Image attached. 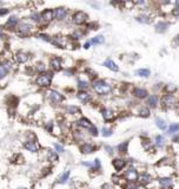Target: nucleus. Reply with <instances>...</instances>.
Listing matches in <instances>:
<instances>
[{"instance_id": "obj_1", "label": "nucleus", "mask_w": 179, "mask_h": 189, "mask_svg": "<svg viewBox=\"0 0 179 189\" xmlns=\"http://www.w3.org/2000/svg\"><path fill=\"white\" fill-rule=\"evenodd\" d=\"M93 90L99 95H107L111 92V86L104 80H95L93 83Z\"/></svg>"}, {"instance_id": "obj_2", "label": "nucleus", "mask_w": 179, "mask_h": 189, "mask_svg": "<svg viewBox=\"0 0 179 189\" xmlns=\"http://www.w3.org/2000/svg\"><path fill=\"white\" fill-rule=\"evenodd\" d=\"M86 20H87V14L81 11L75 12L73 14V17H72V22H73L75 25H81V24H84Z\"/></svg>"}, {"instance_id": "obj_3", "label": "nucleus", "mask_w": 179, "mask_h": 189, "mask_svg": "<svg viewBox=\"0 0 179 189\" xmlns=\"http://www.w3.org/2000/svg\"><path fill=\"white\" fill-rule=\"evenodd\" d=\"M51 75H40L39 77L37 78L35 83L39 85V86H42V88H47L50 86L51 84Z\"/></svg>"}, {"instance_id": "obj_4", "label": "nucleus", "mask_w": 179, "mask_h": 189, "mask_svg": "<svg viewBox=\"0 0 179 189\" xmlns=\"http://www.w3.org/2000/svg\"><path fill=\"white\" fill-rule=\"evenodd\" d=\"M53 17H54V13H53L52 10L48 8V10H45L42 12V14L40 15V19H41V22L44 24H47V22H50L52 20Z\"/></svg>"}, {"instance_id": "obj_5", "label": "nucleus", "mask_w": 179, "mask_h": 189, "mask_svg": "<svg viewBox=\"0 0 179 189\" xmlns=\"http://www.w3.org/2000/svg\"><path fill=\"white\" fill-rule=\"evenodd\" d=\"M53 13H54V18L57 20H63L64 18L66 17V14H67V10L64 8V7H58V8H55V11Z\"/></svg>"}, {"instance_id": "obj_6", "label": "nucleus", "mask_w": 179, "mask_h": 189, "mask_svg": "<svg viewBox=\"0 0 179 189\" xmlns=\"http://www.w3.org/2000/svg\"><path fill=\"white\" fill-rule=\"evenodd\" d=\"M125 177H126L127 181H130V182H134V181H137L138 178V173L136 169H133V168H131V169H128L126 171V174H125Z\"/></svg>"}, {"instance_id": "obj_7", "label": "nucleus", "mask_w": 179, "mask_h": 189, "mask_svg": "<svg viewBox=\"0 0 179 189\" xmlns=\"http://www.w3.org/2000/svg\"><path fill=\"white\" fill-rule=\"evenodd\" d=\"M48 98L52 100V102H60V100H63V96L59 92L52 90V91H48Z\"/></svg>"}, {"instance_id": "obj_8", "label": "nucleus", "mask_w": 179, "mask_h": 189, "mask_svg": "<svg viewBox=\"0 0 179 189\" xmlns=\"http://www.w3.org/2000/svg\"><path fill=\"white\" fill-rule=\"evenodd\" d=\"M24 148L26 149V150H28V151H32V153H37L38 151V145L35 144V142H26L25 144H24Z\"/></svg>"}, {"instance_id": "obj_9", "label": "nucleus", "mask_w": 179, "mask_h": 189, "mask_svg": "<svg viewBox=\"0 0 179 189\" xmlns=\"http://www.w3.org/2000/svg\"><path fill=\"white\" fill-rule=\"evenodd\" d=\"M51 66H52L53 70L58 71L61 69V60L58 58V57H54L53 59H51Z\"/></svg>"}, {"instance_id": "obj_10", "label": "nucleus", "mask_w": 179, "mask_h": 189, "mask_svg": "<svg viewBox=\"0 0 179 189\" xmlns=\"http://www.w3.org/2000/svg\"><path fill=\"white\" fill-rule=\"evenodd\" d=\"M104 65H105L107 69H110V70H112V71H114L117 72L118 70H119V67L117 66V64L112 60V59H106L105 63H104Z\"/></svg>"}, {"instance_id": "obj_11", "label": "nucleus", "mask_w": 179, "mask_h": 189, "mask_svg": "<svg viewBox=\"0 0 179 189\" xmlns=\"http://www.w3.org/2000/svg\"><path fill=\"white\" fill-rule=\"evenodd\" d=\"M31 25H28V24H24V25H21L20 27H19V33L21 35H27V34L31 32Z\"/></svg>"}, {"instance_id": "obj_12", "label": "nucleus", "mask_w": 179, "mask_h": 189, "mask_svg": "<svg viewBox=\"0 0 179 189\" xmlns=\"http://www.w3.org/2000/svg\"><path fill=\"white\" fill-rule=\"evenodd\" d=\"M125 164H126V162L124 160H121V158H116L113 161V167L116 168L117 170H121L123 168L125 167Z\"/></svg>"}, {"instance_id": "obj_13", "label": "nucleus", "mask_w": 179, "mask_h": 189, "mask_svg": "<svg viewBox=\"0 0 179 189\" xmlns=\"http://www.w3.org/2000/svg\"><path fill=\"white\" fill-rule=\"evenodd\" d=\"M103 117L105 118V121H112L114 118V113L110 109H104L103 110Z\"/></svg>"}, {"instance_id": "obj_14", "label": "nucleus", "mask_w": 179, "mask_h": 189, "mask_svg": "<svg viewBox=\"0 0 179 189\" xmlns=\"http://www.w3.org/2000/svg\"><path fill=\"white\" fill-rule=\"evenodd\" d=\"M15 59H17V62L18 63H25V62H27V59H28V57L27 55L25 53V52H18L17 55H15Z\"/></svg>"}, {"instance_id": "obj_15", "label": "nucleus", "mask_w": 179, "mask_h": 189, "mask_svg": "<svg viewBox=\"0 0 179 189\" xmlns=\"http://www.w3.org/2000/svg\"><path fill=\"white\" fill-rule=\"evenodd\" d=\"M80 150H81V153H84V154H90V153H92L93 150H94V147L91 144H83L80 147Z\"/></svg>"}, {"instance_id": "obj_16", "label": "nucleus", "mask_w": 179, "mask_h": 189, "mask_svg": "<svg viewBox=\"0 0 179 189\" xmlns=\"http://www.w3.org/2000/svg\"><path fill=\"white\" fill-rule=\"evenodd\" d=\"M163 103H164L166 106H171V105L174 103V98H173V96H172V95H167V96H165V97H164V100H163Z\"/></svg>"}, {"instance_id": "obj_17", "label": "nucleus", "mask_w": 179, "mask_h": 189, "mask_svg": "<svg viewBox=\"0 0 179 189\" xmlns=\"http://www.w3.org/2000/svg\"><path fill=\"white\" fill-rule=\"evenodd\" d=\"M134 95L138 98H145L148 96V91L144 89H136L134 90Z\"/></svg>"}, {"instance_id": "obj_18", "label": "nucleus", "mask_w": 179, "mask_h": 189, "mask_svg": "<svg viewBox=\"0 0 179 189\" xmlns=\"http://www.w3.org/2000/svg\"><path fill=\"white\" fill-rule=\"evenodd\" d=\"M159 183L163 187H170V186H172V180L169 177H163L159 180Z\"/></svg>"}, {"instance_id": "obj_19", "label": "nucleus", "mask_w": 179, "mask_h": 189, "mask_svg": "<svg viewBox=\"0 0 179 189\" xmlns=\"http://www.w3.org/2000/svg\"><path fill=\"white\" fill-rule=\"evenodd\" d=\"M78 124H79L80 127H83V128H87V129H88V128L92 125V124H91V122H90L87 118H80V120L78 121Z\"/></svg>"}, {"instance_id": "obj_20", "label": "nucleus", "mask_w": 179, "mask_h": 189, "mask_svg": "<svg viewBox=\"0 0 179 189\" xmlns=\"http://www.w3.org/2000/svg\"><path fill=\"white\" fill-rule=\"evenodd\" d=\"M18 24V18L17 17H11L10 19L7 20V22H6V26H8V27H14L15 25Z\"/></svg>"}, {"instance_id": "obj_21", "label": "nucleus", "mask_w": 179, "mask_h": 189, "mask_svg": "<svg viewBox=\"0 0 179 189\" xmlns=\"http://www.w3.org/2000/svg\"><path fill=\"white\" fill-rule=\"evenodd\" d=\"M136 73L140 77H148L150 76V70L148 69H140V70H137Z\"/></svg>"}, {"instance_id": "obj_22", "label": "nucleus", "mask_w": 179, "mask_h": 189, "mask_svg": "<svg viewBox=\"0 0 179 189\" xmlns=\"http://www.w3.org/2000/svg\"><path fill=\"white\" fill-rule=\"evenodd\" d=\"M103 43H104V37H103V35H97V37H94V38L91 40V44H94V45L103 44Z\"/></svg>"}, {"instance_id": "obj_23", "label": "nucleus", "mask_w": 179, "mask_h": 189, "mask_svg": "<svg viewBox=\"0 0 179 189\" xmlns=\"http://www.w3.org/2000/svg\"><path fill=\"white\" fill-rule=\"evenodd\" d=\"M179 131V123H174V124H171L169 128V130H167V133H174Z\"/></svg>"}, {"instance_id": "obj_24", "label": "nucleus", "mask_w": 179, "mask_h": 189, "mask_svg": "<svg viewBox=\"0 0 179 189\" xmlns=\"http://www.w3.org/2000/svg\"><path fill=\"white\" fill-rule=\"evenodd\" d=\"M139 181H140L143 184H146V183H148V182L151 181V176H150L148 174H143V175L139 177Z\"/></svg>"}, {"instance_id": "obj_25", "label": "nucleus", "mask_w": 179, "mask_h": 189, "mask_svg": "<svg viewBox=\"0 0 179 189\" xmlns=\"http://www.w3.org/2000/svg\"><path fill=\"white\" fill-rule=\"evenodd\" d=\"M156 29H157L158 32H164L167 29V24L166 22H159V24L156 25Z\"/></svg>"}, {"instance_id": "obj_26", "label": "nucleus", "mask_w": 179, "mask_h": 189, "mask_svg": "<svg viewBox=\"0 0 179 189\" xmlns=\"http://www.w3.org/2000/svg\"><path fill=\"white\" fill-rule=\"evenodd\" d=\"M78 98L81 100V102H87V100H90V95L88 93H86V92H79V95H78Z\"/></svg>"}, {"instance_id": "obj_27", "label": "nucleus", "mask_w": 179, "mask_h": 189, "mask_svg": "<svg viewBox=\"0 0 179 189\" xmlns=\"http://www.w3.org/2000/svg\"><path fill=\"white\" fill-rule=\"evenodd\" d=\"M68 176H70V171L64 173L63 175H60V177H59V180H58V182H60V183H65V182L68 180Z\"/></svg>"}, {"instance_id": "obj_28", "label": "nucleus", "mask_w": 179, "mask_h": 189, "mask_svg": "<svg viewBox=\"0 0 179 189\" xmlns=\"http://www.w3.org/2000/svg\"><path fill=\"white\" fill-rule=\"evenodd\" d=\"M148 102V104H150L151 106H153V108H154V106L157 105V102H158V100H157V97H156V96H150Z\"/></svg>"}, {"instance_id": "obj_29", "label": "nucleus", "mask_w": 179, "mask_h": 189, "mask_svg": "<svg viewBox=\"0 0 179 189\" xmlns=\"http://www.w3.org/2000/svg\"><path fill=\"white\" fill-rule=\"evenodd\" d=\"M156 124H157V127H158L159 129H161V130H164V129L166 128L165 122H164L163 120H160V118H156Z\"/></svg>"}, {"instance_id": "obj_30", "label": "nucleus", "mask_w": 179, "mask_h": 189, "mask_svg": "<svg viewBox=\"0 0 179 189\" xmlns=\"http://www.w3.org/2000/svg\"><path fill=\"white\" fill-rule=\"evenodd\" d=\"M78 88L80 90H86L88 88V83H87V82H84V80H79V82H78Z\"/></svg>"}, {"instance_id": "obj_31", "label": "nucleus", "mask_w": 179, "mask_h": 189, "mask_svg": "<svg viewBox=\"0 0 179 189\" xmlns=\"http://www.w3.org/2000/svg\"><path fill=\"white\" fill-rule=\"evenodd\" d=\"M127 145H128V143H127V142H124V143L119 144V145H118V150H119L120 153H126V151H127Z\"/></svg>"}, {"instance_id": "obj_32", "label": "nucleus", "mask_w": 179, "mask_h": 189, "mask_svg": "<svg viewBox=\"0 0 179 189\" xmlns=\"http://www.w3.org/2000/svg\"><path fill=\"white\" fill-rule=\"evenodd\" d=\"M164 137L163 136H157L156 137V144L158 145V147H163L164 145Z\"/></svg>"}, {"instance_id": "obj_33", "label": "nucleus", "mask_w": 179, "mask_h": 189, "mask_svg": "<svg viewBox=\"0 0 179 189\" xmlns=\"http://www.w3.org/2000/svg\"><path fill=\"white\" fill-rule=\"evenodd\" d=\"M48 158H50V161H53V162H57V161H58V156L55 155V153H54V151H50V154H48Z\"/></svg>"}, {"instance_id": "obj_34", "label": "nucleus", "mask_w": 179, "mask_h": 189, "mask_svg": "<svg viewBox=\"0 0 179 189\" xmlns=\"http://www.w3.org/2000/svg\"><path fill=\"white\" fill-rule=\"evenodd\" d=\"M7 72H8V71H7L5 67L2 66V65H0V78L5 77V76L7 75Z\"/></svg>"}, {"instance_id": "obj_35", "label": "nucleus", "mask_w": 179, "mask_h": 189, "mask_svg": "<svg viewBox=\"0 0 179 189\" xmlns=\"http://www.w3.org/2000/svg\"><path fill=\"white\" fill-rule=\"evenodd\" d=\"M112 135V130L111 129H107V128H103V136L105 137H108Z\"/></svg>"}, {"instance_id": "obj_36", "label": "nucleus", "mask_w": 179, "mask_h": 189, "mask_svg": "<svg viewBox=\"0 0 179 189\" xmlns=\"http://www.w3.org/2000/svg\"><path fill=\"white\" fill-rule=\"evenodd\" d=\"M148 113H150V111H148V109H146V108H144V109L140 110V116H143V117H148Z\"/></svg>"}, {"instance_id": "obj_37", "label": "nucleus", "mask_w": 179, "mask_h": 189, "mask_svg": "<svg viewBox=\"0 0 179 189\" xmlns=\"http://www.w3.org/2000/svg\"><path fill=\"white\" fill-rule=\"evenodd\" d=\"M31 18H32V20H34V22H39V19H40V15H39L37 12H34V13H32Z\"/></svg>"}, {"instance_id": "obj_38", "label": "nucleus", "mask_w": 179, "mask_h": 189, "mask_svg": "<svg viewBox=\"0 0 179 189\" xmlns=\"http://www.w3.org/2000/svg\"><path fill=\"white\" fill-rule=\"evenodd\" d=\"M81 35H83V33H81L80 31H74L73 34H72V38H74V39H79Z\"/></svg>"}, {"instance_id": "obj_39", "label": "nucleus", "mask_w": 179, "mask_h": 189, "mask_svg": "<svg viewBox=\"0 0 179 189\" xmlns=\"http://www.w3.org/2000/svg\"><path fill=\"white\" fill-rule=\"evenodd\" d=\"M88 130H90V133H92L93 136H97V133H98V131H97V128H95V127H93V125H91V127L88 128Z\"/></svg>"}, {"instance_id": "obj_40", "label": "nucleus", "mask_w": 179, "mask_h": 189, "mask_svg": "<svg viewBox=\"0 0 179 189\" xmlns=\"http://www.w3.org/2000/svg\"><path fill=\"white\" fill-rule=\"evenodd\" d=\"M37 70H38L39 72L45 71V65H44V64H38V65H37Z\"/></svg>"}, {"instance_id": "obj_41", "label": "nucleus", "mask_w": 179, "mask_h": 189, "mask_svg": "<svg viewBox=\"0 0 179 189\" xmlns=\"http://www.w3.org/2000/svg\"><path fill=\"white\" fill-rule=\"evenodd\" d=\"M176 90V86H173L172 84H169L167 86H166V91H169V92H172V91H174Z\"/></svg>"}, {"instance_id": "obj_42", "label": "nucleus", "mask_w": 179, "mask_h": 189, "mask_svg": "<svg viewBox=\"0 0 179 189\" xmlns=\"http://www.w3.org/2000/svg\"><path fill=\"white\" fill-rule=\"evenodd\" d=\"M54 148H55V150H57V151H59V153H63V151H64V148L61 147V145L55 144V145H54Z\"/></svg>"}, {"instance_id": "obj_43", "label": "nucleus", "mask_w": 179, "mask_h": 189, "mask_svg": "<svg viewBox=\"0 0 179 189\" xmlns=\"http://www.w3.org/2000/svg\"><path fill=\"white\" fill-rule=\"evenodd\" d=\"M39 38H40V39H44V40H46V42H51V39H48V37L45 35V34H39Z\"/></svg>"}, {"instance_id": "obj_44", "label": "nucleus", "mask_w": 179, "mask_h": 189, "mask_svg": "<svg viewBox=\"0 0 179 189\" xmlns=\"http://www.w3.org/2000/svg\"><path fill=\"white\" fill-rule=\"evenodd\" d=\"M8 13V10L7 8H0V15H5Z\"/></svg>"}, {"instance_id": "obj_45", "label": "nucleus", "mask_w": 179, "mask_h": 189, "mask_svg": "<svg viewBox=\"0 0 179 189\" xmlns=\"http://www.w3.org/2000/svg\"><path fill=\"white\" fill-rule=\"evenodd\" d=\"M52 128H53L52 122H50V123H48V124H47V125H46V129H47L48 131H51V129H52Z\"/></svg>"}, {"instance_id": "obj_46", "label": "nucleus", "mask_w": 179, "mask_h": 189, "mask_svg": "<svg viewBox=\"0 0 179 189\" xmlns=\"http://www.w3.org/2000/svg\"><path fill=\"white\" fill-rule=\"evenodd\" d=\"M68 111L70 112H75V111H78V109H77L75 106H71V108H68Z\"/></svg>"}, {"instance_id": "obj_47", "label": "nucleus", "mask_w": 179, "mask_h": 189, "mask_svg": "<svg viewBox=\"0 0 179 189\" xmlns=\"http://www.w3.org/2000/svg\"><path fill=\"white\" fill-rule=\"evenodd\" d=\"M173 14H174V15H179V6H177V7L174 8V11H173Z\"/></svg>"}, {"instance_id": "obj_48", "label": "nucleus", "mask_w": 179, "mask_h": 189, "mask_svg": "<svg viewBox=\"0 0 179 189\" xmlns=\"http://www.w3.org/2000/svg\"><path fill=\"white\" fill-rule=\"evenodd\" d=\"M174 44H176V45H179V35H177V37L174 38Z\"/></svg>"}, {"instance_id": "obj_49", "label": "nucleus", "mask_w": 179, "mask_h": 189, "mask_svg": "<svg viewBox=\"0 0 179 189\" xmlns=\"http://www.w3.org/2000/svg\"><path fill=\"white\" fill-rule=\"evenodd\" d=\"M90 45H91V43H88V42H87V43L85 44V49H88V46H90Z\"/></svg>"}, {"instance_id": "obj_50", "label": "nucleus", "mask_w": 179, "mask_h": 189, "mask_svg": "<svg viewBox=\"0 0 179 189\" xmlns=\"http://www.w3.org/2000/svg\"><path fill=\"white\" fill-rule=\"evenodd\" d=\"M176 5H177V6H179V0H176Z\"/></svg>"}]
</instances>
